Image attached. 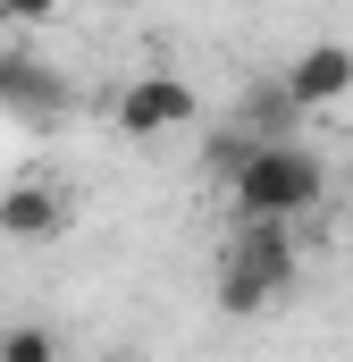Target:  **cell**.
Returning a JSON list of instances; mask_svg holds the SVG:
<instances>
[{
	"label": "cell",
	"instance_id": "2",
	"mask_svg": "<svg viewBox=\"0 0 353 362\" xmlns=\"http://www.w3.org/2000/svg\"><path fill=\"white\" fill-rule=\"evenodd\" d=\"M328 194V169L303 152V144H253L236 169H227V211L236 219H311V202Z\"/></svg>",
	"mask_w": 353,
	"mask_h": 362
},
{
	"label": "cell",
	"instance_id": "6",
	"mask_svg": "<svg viewBox=\"0 0 353 362\" xmlns=\"http://www.w3.org/2000/svg\"><path fill=\"white\" fill-rule=\"evenodd\" d=\"M294 118H303V101L286 93V76H269L253 101H236V135H253V144H286Z\"/></svg>",
	"mask_w": 353,
	"mask_h": 362
},
{
	"label": "cell",
	"instance_id": "1",
	"mask_svg": "<svg viewBox=\"0 0 353 362\" xmlns=\"http://www.w3.org/2000/svg\"><path fill=\"white\" fill-rule=\"evenodd\" d=\"M303 270V245H294V219H236L227 253H219V312L253 320L269 312Z\"/></svg>",
	"mask_w": 353,
	"mask_h": 362
},
{
	"label": "cell",
	"instance_id": "8",
	"mask_svg": "<svg viewBox=\"0 0 353 362\" xmlns=\"http://www.w3.org/2000/svg\"><path fill=\"white\" fill-rule=\"evenodd\" d=\"M0 362H59V337L42 320H8L0 329Z\"/></svg>",
	"mask_w": 353,
	"mask_h": 362
},
{
	"label": "cell",
	"instance_id": "9",
	"mask_svg": "<svg viewBox=\"0 0 353 362\" xmlns=\"http://www.w3.org/2000/svg\"><path fill=\"white\" fill-rule=\"evenodd\" d=\"M0 17H8V25H51L59 0H0Z\"/></svg>",
	"mask_w": 353,
	"mask_h": 362
},
{
	"label": "cell",
	"instance_id": "4",
	"mask_svg": "<svg viewBox=\"0 0 353 362\" xmlns=\"http://www.w3.org/2000/svg\"><path fill=\"white\" fill-rule=\"evenodd\" d=\"M286 93H294L303 110H328V101H345V93H353V51H345V42H311V51H294Z\"/></svg>",
	"mask_w": 353,
	"mask_h": 362
},
{
	"label": "cell",
	"instance_id": "7",
	"mask_svg": "<svg viewBox=\"0 0 353 362\" xmlns=\"http://www.w3.org/2000/svg\"><path fill=\"white\" fill-rule=\"evenodd\" d=\"M0 101H8L17 118H51V110H59V85H51L34 59H0Z\"/></svg>",
	"mask_w": 353,
	"mask_h": 362
},
{
	"label": "cell",
	"instance_id": "5",
	"mask_svg": "<svg viewBox=\"0 0 353 362\" xmlns=\"http://www.w3.org/2000/svg\"><path fill=\"white\" fill-rule=\"evenodd\" d=\"M59 228H68V194H59V185H8V194H0V236L51 245Z\"/></svg>",
	"mask_w": 353,
	"mask_h": 362
},
{
	"label": "cell",
	"instance_id": "3",
	"mask_svg": "<svg viewBox=\"0 0 353 362\" xmlns=\"http://www.w3.org/2000/svg\"><path fill=\"white\" fill-rule=\"evenodd\" d=\"M185 118H193V85L185 76H135L118 93V135H135V144H160Z\"/></svg>",
	"mask_w": 353,
	"mask_h": 362
}]
</instances>
